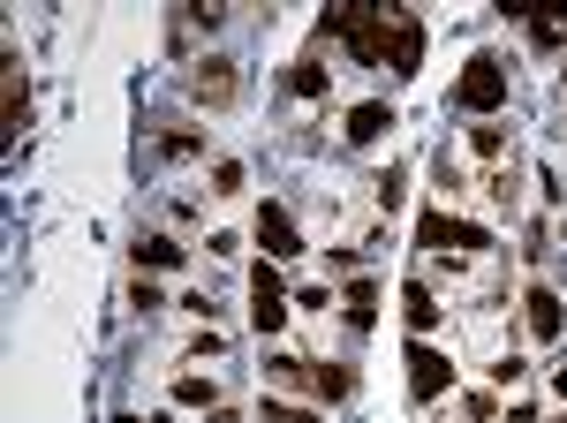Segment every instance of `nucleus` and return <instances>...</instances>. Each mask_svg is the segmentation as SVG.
Segmentation results:
<instances>
[{"instance_id": "nucleus-8", "label": "nucleus", "mask_w": 567, "mask_h": 423, "mask_svg": "<svg viewBox=\"0 0 567 423\" xmlns=\"http://www.w3.org/2000/svg\"><path fill=\"white\" fill-rule=\"evenodd\" d=\"M529 333L537 340H560V296H553V288H529Z\"/></svg>"}, {"instance_id": "nucleus-5", "label": "nucleus", "mask_w": 567, "mask_h": 423, "mask_svg": "<svg viewBox=\"0 0 567 423\" xmlns=\"http://www.w3.org/2000/svg\"><path fill=\"white\" fill-rule=\"evenodd\" d=\"M446 379H454V371H446V355H439V348H409V393H416V401H439Z\"/></svg>"}, {"instance_id": "nucleus-3", "label": "nucleus", "mask_w": 567, "mask_h": 423, "mask_svg": "<svg viewBox=\"0 0 567 423\" xmlns=\"http://www.w3.org/2000/svg\"><path fill=\"white\" fill-rule=\"evenodd\" d=\"M250 326H258V333H280V326H288V288H280L272 265H258V280H250Z\"/></svg>"}, {"instance_id": "nucleus-18", "label": "nucleus", "mask_w": 567, "mask_h": 423, "mask_svg": "<svg viewBox=\"0 0 567 423\" xmlns=\"http://www.w3.org/2000/svg\"><path fill=\"white\" fill-rule=\"evenodd\" d=\"M507 423H537V416H529V409H507Z\"/></svg>"}, {"instance_id": "nucleus-4", "label": "nucleus", "mask_w": 567, "mask_h": 423, "mask_svg": "<svg viewBox=\"0 0 567 423\" xmlns=\"http://www.w3.org/2000/svg\"><path fill=\"white\" fill-rule=\"evenodd\" d=\"M416 243H424V250H446V243H454V250H492V235H484V227H470V219H446V212H424Z\"/></svg>"}, {"instance_id": "nucleus-9", "label": "nucleus", "mask_w": 567, "mask_h": 423, "mask_svg": "<svg viewBox=\"0 0 567 423\" xmlns=\"http://www.w3.org/2000/svg\"><path fill=\"white\" fill-rule=\"evenodd\" d=\"M386 128H393V114L379 106V99H363V106L349 114V144H371V136H386Z\"/></svg>"}, {"instance_id": "nucleus-14", "label": "nucleus", "mask_w": 567, "mask_h": 423, "mask_svg": "<svg viewBox=\"0 0 567 423\" xmlns=\"http://www.w3.org/2000/svg\"><path fill=\"white\" fill-rule=\"evenodd\" d=\"M8 128H23V69L8 61Z\"/></svg>"}, {"instance_id": "nucleus-12", "label": "nucleus", "mask_w": 567, "mask_h": 423, "mask_svg": "<svg viewBox=\"0 0 567 423\" xmlns=\"http://www.w3.org/2000/svg\"><path fill=\"white\" fill-rule=\"evenodd\" d=\"M424 61V23H401L393 31V69H416Z\"/></svg>"}, {"instance_id": "nucleus-6", "label": "nucleus", "mask_w": 567, "mask_h": 423, "mask_svg": "<svg viewBox=\"0 0 567 423\" xmlns=\"http://www.w3.org/2000/svg\"><path fill=\"white\" fill-rule=\"evenodd\" d=\"M235 91H243L235 61H205V69H197V99H205V106H235Z\"/></svg>"}, {"instance_id": "nucleus-13", "label": "nucleus", "mask_w": 567, "mask_h": 423, "mask_svg": "<svg viewBox=\"0 0 567 423\" xmlns=\"http://www.w3.org/2000/svg\"><path fill=\"white\" fill-rule=\"evenodd\" d=\"M136 257H144L152 272H175V265H182V250H175V243H144V250H136Z\"/></svg>"}, {"instance_id": "nucleus-10", "label": "nucleus", "mask_w": 567, "mask_h": 423, "mask_svg": "<svg viewBox=\"0 0 567 423\" xmlns=\"http://www.w3.org/2000/svg\"><path fill=\"white\" fill-rule=\"evenodd\" d=\"M401 310H409V326H416V333H432V326H439L432 288H401Z\"/></svg>"}, {"instance_id": "nucleus-2", "label": "nucleus", "mask_w": 567, "mask_h": 423, "mask_svg": "<svg viewBox=\"0 0 567 423\" xmlns=\"http://www.w3.org/2000/svg\"><path fill=\"white\" fill-rule=\"evenodd\" d=\"M454 99H462L470 114H499V106H507V69H499L492 53H477V61L462 69V84H454Z\"/></svg>"}, {"instance_id": "nucleus-19", "label": "nucleus", "mask_w": 567, "mask_h": 423, "mask_svg": "<svg viewBox=\"0 0 567 423\" xmlns=\"http://www.w3.org/2000/svg\"><path fill=\"white\" fill-rule=\"evenodd\" d=\"M553 393H560V401H567V371H553Z\"/></svg>"}, {"instance_id": "nucleus-11", "label": "nucleus", "mask_w": 567, "mask_h": 423, "mask_svg": "<svg viewBox=\"0 0 567 423\" xmlns=\"http://www.w3.org/2000/svg\"><path fill=\"white\" fill-rule=\"evenodd\" d=\"M341 310H349V326H371V318H379V288H371V280H355L349 296H341Z\"/></svg>"}, {"instance_id": "nucleus-1", "label": "nucleus", "mask_w": 567, "mask_h": 423, "mask_svg": "<svg viewBox=\"0 0 567 423\" xmlns=\"http://www.w3.org/2000/svg\"><path fill=\"white\" fill-rule=\"evenodd\" d=\"M326 31H341L355 61H386V53H393V39H386V8H371V0L326 8Z\"/></svg>"}, {"instance_id": "nucleus-17", "label": "nucleus", "mask_w": 567, "mask_h": 423, "mask_svg": "<svg viewBox=\"0 0 567 423\" xmlns=\"http://www.w3.org/2000/svg\"><path fill=\"white\" fill-rule=\"evenodd\" d=\"M265 423H318L310 409H288V401H265Z\"/></svg>"}, {"instance_id": "nucleus-15", "label": "nucleus", "mask_w": 567, "mask_h": 423, "mask_svg": "<svg viewBox=\"0 0 567 423\" xmlns=\"http://www.w3.org/2000/svg\"><path fill=\"white\" fill-rule=\"evenodd\" d=\"M288 84L303 91V99H318V91H326V69H318V61H303V69H296V76H288Z\"/></svg>"}, {"instance_id": "nucleus-16", "label": "nucleus", "mask_w": 567, "mask_h": 423, "mask_svg": "<svg viewBox=\"0 0 567 423\" xmlns=\"http://www.w3.org/2000/svg\"><path fill=\"white\" fill-rule=\"evenodd\" d=\"M175 401H182V409H205V401H213V385H205V379H182Z\"/></svg>"}, {"instance_id": "nucleus-7", "label": "nucleus", "mask_w": 567, "mask_h": 423, "mask_svg": "<svg viewBox=\"0 0 567 423\" xmlns=\"http://www.w3.org/2000/svg\"><path fill=\"white\" fill-rule=\"evenodd\" d=\"M258 243H265L272 257H296V250H303V243H296V219H288L280 205H265V212H258Z\"/></svg>"}]
</instances>
